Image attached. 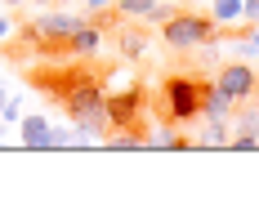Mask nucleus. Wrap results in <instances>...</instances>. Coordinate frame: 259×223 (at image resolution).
<instances>
[{
  "label": "nucleus",
  "instance_id": "obj_17",
  "mask_svg": "<svg viewBox=\"0 0 259 223\" xmlns=\"http://www.w3.org/2000/svg\"><path fill=\"white\" fill-rule=\"evenodd\" d=\"M107 5H112V0H85V9H94V14H99V9H107Z\"/></svg>",
  "mask_w": 259,
  "mask_h": 223
},
{
  "label": "nucleus",
  "instance_id": "obj_5",
  "mask_svg": "<svg viewBox=\"0 0 259 223\" xmlns=\"http://www.w3.org/2000/svg\"><path fill=\"white\" fill-rule=\"evenodd\" d=\"M112 14L125 23V18H139V23H148V27H156V23H165L170 14H175V5L170 0H112Z\"/></svg>",
  "mask_w": 259,
  "mask_h": 223
},
{
  "label": "nucleus",
  "instance_id": "obj_6",
  "mask_svg": "<svg viewBox=\"0 0 259 223\" xmlns=\"http://www.w3.org/2000/svg\"><path fill=\"white\" fill-rule=\"evenodd\" d=\"M214 85H224L237 103H250V99H255V90H259V72L250 67V63H228L224 72L214 76Z\"/></svg>",
  "mask_w": 259,
  "mask_h": 223
},
{
  "label": "nucleus",
  "instance_id": "obj_11",
  "mask_svg": "<svg viewBox=\"0 0 259 223\" xmlns=\"http://www.w3.org/2000/svg\"><path fill=\"white\" fill-rule=\"evenodd\" d=\"M237 112V99L224 90V85H206V99H201V116H233Z\"/></svg>",
  "mask_w": 259,
  "mask_h": 223
},
{
  "label": "nucleus",
  "instance_id": "obj_7",
  "mask_svg": "<svg viewBox=\"0 0 259 223\" xmlns=\"http://www.w3.org/2000/svg\"><path fill=\"white\" fill-rule=\"evenodd\" d=\"M143 148H148V152H188V148H192V139L179 134V125H175V121H156V125L143 129Z\"/></svg>",
  "mask_w": 259,
  "mask_h": 223
},
{
  "label": "nucleus",
  "instance_id": "obj_16",
  "mask_svg": "<svg viewBox=\"0 0 259 223\" xmlns=\"http://www.w3.org/2000/svg\"><path fill=\"white\" fill-rule=\"evenodd\" d=\"M241 18H250V23H259V0H241Z\"/></svg>",
  "mask_w": 259,
  "mask_h": 223
},
{
  "label": "nucleus",
  "instance_id": "obj_1",
  "mask_svg": "<svg viewBox=\"0 0 259 223\" xmlns=\"http://www.w3.org/2000/svg\"><path fill=\"white\" fill-rule=\"evenodd\" d=\"M63 112H67V121L85 129L94 143H103L107 134H112V116H107V94H103V76H85L76 80L67 94H63Z\"/></svg>",
  "mask_w": 259,
  "mask_h": 223
},
{
  "label": "nucleus",
  "instance_id": "obj_2",
  "mask_svg": "<svg viewBox=\"0 0 259 223\" xmlns=\"http://www.w3.org/2000/svg\"><path fill=\"white\" fill-rule=\"evenodd\" d=\"M206 76L197 72H175L161 80V121H175V125H188L201 116V99H206Z\"/></svg>",
  "mask_w": 259,
  "mask_h": 223
},
{
  "label": "nucleus",
  "instance_id": "obj_14",
  "mask_svg": "<svg viewBox=\"0 0 259 223\" xmlns=\"http://www.w3.org/2000/svg\"><path fill=\"white\" fill-rule=\"evenodd\" d=\"M0 121H5V125L23 121V99H18V94H9V99L0 103Z\"/></svg>",
  "mask_w": 259,
  "mask_h": 223
},
{
  "label": "nucleus",
  "instance_id": "obj_4",
  "mask_svg": "<svg viewBox=\"0 0 259 223\" xmlns=\"http://www.w3.org/2000/svg\"><path fill=\"white\" fill-rule=\"evenodd\" d=\"M143 103H148V90L143 85H121V94H107V116H112V129H148V116H143Z\"/></svg>",
  "mask_w": 259,
  "mask_h": 223
},
{
  "label": "nucleus",
  "instance_id": "obj_3",
  "mask_svg": "<svg viewBox=\"0 0 259 223\" xmlns=\"http://www.w3.org/2000/svg\"><path fill=\"white\" fill-rule=\"evenodd\" d=\"M161 40L165 50L188 54V50H201L210 40H219V23L210 14H192V9H175L165 23H161Z\"/></svg>",
  "mask_w": 259,
  "mask_h": 223
},
{
  "label": "nucleus",
  "instance_id": "obj_10",
  "mask_svg": "<svg viewBox=\"0 0 259 223\" xmlns=\"http://www.w3.org/2000/svg\"><path fill=\"white\" fill-rule=\"evenodd\" d=\"M99 50H103V23L99 18H85V27L67 40V58H94Z\"/></svg>",
  "mask_w": 259,
  "mask_h": 223
},
{
  "label": "nucleus",
  "instance_id": "obj_19",
  "mask_svg": "<svg viewBox=\"0 0 259 223\" xmlns=\"http://www.w3.org/2000/svg\"><path fill=\"white\" fill-rule=\"evenodd\" d=\"M5 99H9V85H5V80H0V103H5Z\"/></svg>",
  "mask_w": 259,
  "mask_h": 223
},
{
  "label": "nucleus",
  "instance_id": "obj_13",
  "mask_svg": "<svg viewBox=\"0 0 259 223\" xmlns=\"http://www.w3.org/2000/svg\"><path fill=\"white\" fill-rule=\"evenodd\" d=\"M210 18H214L219 27L241 23V0H214V5H210Z\"/></svg>",
  "mask_w": 259,
  "mask_h": 223
},
{
  "label": "nucleus",
  "instance_id": "obj_12",
  "mask_svg": "<svg viewBox=\"0 0 259 223\" xmlns=\"http://www.w3.org/2000/svg\"><path fill=\"white\" fill-rule=\"evenodd\" d=\"M116 45H121V58H143V54H148V31L121 27V31H116Z\"/></svg>",
  "mask_w": 259,
  "mask_h": 223
},
{
  "label": "nucleus",
  "instance_id": "obj_15",
  "mask_svg": "<svg viewBox=\"0 0 259 223\" xmlns=\"http://www.w3.org/2000/svg\"><path fill=\"white\" fill-rule=\"evenodd\" d=\"M14 36V14H0V45Z\"/></svg>",
  "mask_w": 259,
  "mask_h": 223
},
{
  "label": "nucleus",
  "instance_id": "obj_20",
  "mask_svg": "<svg viewBox=\"0 0 259 223\" xmlns=\"http://www.w3.org/2000/svg\"><path fill=\"white\" fill-rule=\"evenodd\" d=\"M31 5H40V9H50V5H54V0H31Z\"/></svg>",
  "mask_w": 259,
  "mask_h": 223
},
{
  "label": "nucleus",
  "instance_id": "obj_21",
  "mask_svg": "<svg viewBox=\"0 0 259 223\" xmlns=\"http://www.w3.org/2000/svg\"><path fill=\"white\" fill-rule=\"evenodd\" d=\"M250 103H255V116H259V90H255V99H250Z\"/></svg>",
  "mask_w": 259,
  "mask_h": 223
},
{
  "label": "nucleus",
  "instance_id": "obj_18",
  "mask_svg": "<svg viewBox=\"0 0 259 223\" xmlns=\"http://www.w3.org/2000/svg\"><path fill=\"white\" fill-rule=\"evenodd\" d=\"M250 50H259V27H255V31H250Z\"/></svg>",
  "mask_w": 259,
  "mask_h": 223
},
{
  "label": "nucleus",
  "instance_id": "obj_9",
  "mask_svg": "<svg viewBox=\"0 0 259 223\" xmlns=\"http://www.w3.org/2000/svg\"><path fill=\"white\" fill-rule=\"evenodd\" d=\"M50 116L45 112H31V116H23L18 121V143H23L27 152H45L50 148Z\"/></svg>",
  "mask_w": 259,
  "mask_h": 223
},
{
  "label": "nucleus",
  "instance_id": "obj_8",
  "mask_svg": "<svg viewBox=\"0 0 259 223\" xmlns=\"http://www.w3.org/2000/svg\"><path fill=\"white\" fill-rule=\"evenodd\" d=\"M255 148H259V116H255V107H250V112H241V103H237L228 152H255Z\"/></svg>",
  "mask_w": 259,
  "mask_h": 223
}]
</instances>
